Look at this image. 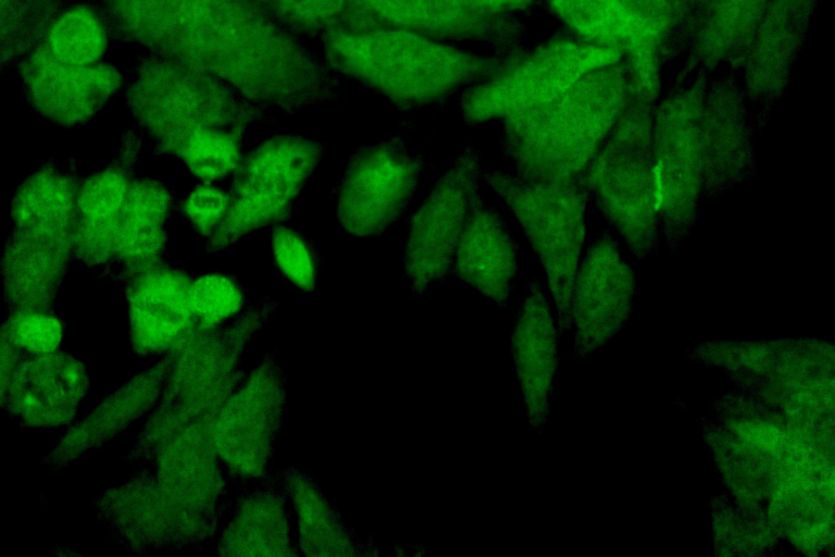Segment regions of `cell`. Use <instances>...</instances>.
Here are the masks:
<instances>
[{"instance_id": "cell-38", "label": "cell", "mask_w": 835, "mask_h": 557, "mask_svg": "<svg viewBox=\"0 0 835 557\" xmlns=\"http://www.w3.org/2000/svg\"><path fill=\"white\" fill-rule=\"evenodd\" d=\"M228 203V191L212 182H201L177 207L191 228L205 240L224 218Z\"/></svg>"}, {"instance_id": "cell-19", "label": "cell", "mask_w": 835, "mask_h": 557, "mask_svg": "<svg viewBox=\"0 0 835 557\" xmlns=\"http://www.w3.org/2000/svg\"><path fill=\"white\" fill-rule=\"evenodd\" d=\"M89 386L86 364L72 354L25 357L0 387L1 408L25 428H68Z\"/></svg>"}, {"instance_id": "cell-10", "label": "cell", "mask_w": 835, "mask_h": 557, "mask_svg": "<svg viewBox=\"0 0 835 557\" xmlns=\"http://www.w3.org/2000/svg\"><path fill=\"white\" fill-rule=\"evenodd\" d=\"M337 52L399 103L414 107L444 99L487 76L495 60L406 32L338 39Z\"/></svg>"}, {"instance_id": "cell-28", "label": "cell", "mask_w": 835, "mask_h": 557, "mask_svg": "<svg viewBox=\"0 0 835 557\" xmlns=\"http://www.w3.org/2000/svg\"><path fill=\"white\" fill-rule=\"evenodd\" d=\"M297 516L298 549L304 556H376L377 547L361 541L342 520L310 474L279 470Z\"/></svg>"}, {"instance_id": "cell-9", "label": "cell", "mask_w": 835, "mask_h": 557, "mask_svg": "<svg viewBox=\"0 0 835 557\" xmlns=\"http://www.w3.org/2000/svg\"><path fill=\"white\" fill-rule=\"evenodd\" d=\"M325 150L324 143L279 135L242 153L232 173L227 211L205 239V250H226L261 228L287 221Z\"/></svg>"}, {"instance_id": "cell-29", "label": "cell", "mask_w": 835, "mask_h": 557, "mask_svg": "<svg viewBox=\"0 0 835 557\" xmlns=\"http://www.w3.org/2000/svg\"><path fill=\"white\" fill-rule=\"evenodd\" d=\"M390 21L450 34L461 38L506 35V21L471 0H367Z\"/></svg>"}, {"instance_id": "cell-3", "label": "cell", "mask_w": 835, "mask_h": 557, "mask_svg": "<svg viewBox=\"0 0 835 557\" xmlns=\"http://www.w3.org/2000/svg\"><path fill=\"white\" fill-rule=\"evenodd\" d=\"M628 94L627 75L618 63L590 72L553 98L504 117L501 152L522 178L572 180L590 162Z\"/></svg>"}, {"instance_id": "cell-6", "label": "cell", "mask_w": 835, "mask_h": 557, "mask_svg": "<svg viewBox=\"0 0 835 557\" xmlns=\"http://www.w3.org/2000/svg\"><path fill=\"white\" fill-rule=\"evenodd\" d=\"M275 308L270 297L258 300L226 324L199 333L179 350L161 396L127 455L128 462H149L176 434L223 405L247 373L241 368L245 348Z\"/></svg>"}, {"instance_id": "cell-33", "label": "cell", "mask_w": 835, "mask_h": 557, "mask_svg": "<svg viewBox=\"0 0 835 557\" xmlns=\"http://www.w3.org/2000/svg\"><path fill=\"white\" fill-rule=\"evenodd\" d=\"M1 70H15L41 46L70 0H0Z\"/></svg>"}, {"instance_id": "cell-24", "label": "cell", "mask_w": 835, "mask_h": 557, "mask_svg": "<svg viewBox=\"0 0 835 557\" xmlns=\"http://www.w3.org/2000/svg\"><path fill=\"white\" fill-rule=\"evenodd\" d=\"M519 245L502 214L479 193L457 247L451 275L506 308L519 277Z\"/></svg>"}, {"instance_id": "cell-37", "label": "cell", "mask_w": 835, "mask_h": 557, "mask_svg": "<svg viewBox=\"0 0 835 557\" xmlns=\"http://www.w3.org/2000/svg\"><path fill=\"white\" fill-rule=\"evenodd\" d=\"M272 256L279 272L302 290L312 292L322 267V257L313 243L283 224L272 230Z\"/></svg>"}, {"instance_id": "cell-21", "label": "cell", "mask_w": 835, "mask_h": 557, "mask_svg": "<svg viewBox=\"0 0 835 557\" xmlns=\"http://www.w3.org/2000/svg\"><path fill=\"white\" fill-rule=\"evenodd\" d=\"M756 133L736 84L723 81L707 88L701 123L702 199L723 196L758 176Z\"/></svg>"}, {"instance_id": "cell-16", "label": "cell", "mask_w": 835, "mask_h": 557, "mask_svg": "<svg viewBox=\"0 0 835 557\" xmlns=\"http://www.w3.org/2000/svg\"><path fill=\"white\" fill-rule=\"evenodd\" d=\"M635 296V271L616 239L608 231L601 232L588 244L574 277L571 359L583 360L616 335L631 317Z\"/></svg>"}, {"instance_id": "cell-7", "label": "cell", "mask_w": 835, "mask_h": 557, "mask_svg": "<svg viewBox=\"0 0 835 557\" xmlns=\"http://www.w3.org/2000/svg\"><path fill=\"white\" fill-rule=\"evenodd\" d=\"M656 102L630 90L618 120L578 174L588 201L639 260L657 253L661 240L653 154Z\"/></svg>"}, {"instance_id": "cell-35", "label": "cell", "mask_w": 835, "mask_h": 557, "mask_svg": "<svg viewBox=\"0 0 835 557\" xmlns=\"http://www.w3.org/2000/svg\"><path fill=\"white\" fill-rule=\"evenodd\" d=\"M189 299L202 331L226 324L246 308L241 283L235 276L224 273H208L192 280Z\"/></svg>"}, {"instance_id": "cell-20", "label": "cell", "mask_w": 835, "mask_h": 557, "mask_svg": "<svg viewBox=\"0 0 835 557\" xmlns=\"http://www.w3.org/2000/svg\"><path fill=\"white\" fill-rule=\"evenodd\" d=\"M142 138L134 129L121 134L108 163L82 178L76 199L75 258L91 270L107 271L119 221L125 208Z\"/></svg>"}, {"instance_id": "cell-27", "label": "cell", "mask_w": 835, "mask_h": 557, "mask_svg": "<svg viewBox=\"0 0 835 557\" xmlns=\"http://www.w3.org/2000/svg\"><path fill=\"white\" fill-rule=\"evenodd\" d=\"M288 493L279 471L242 492L217 542L220 556H297Z\"/></svg>"}, {"instance_id": "cell-32", "label": "cell", "mask_w": 835, "mask_h": 557, "mask_svg": "<svg viewBox=\"0 0 835 557\" xmlns=\"http://www.w3.org/2000/svg\"><path fill=\"white\" fill-rule=\"evenodd\" d=\"M110 40L98 2L79 1L71 3L57 18L45 42L59 61L85 66L100 62Z\"/></svg>"}, {"instance_id": "cell-1", "label": "cell", "mask_w": 835, "mask_h": 557, "mask_svg": "<svg viewBox=\"0 0 835 557\" xmlns=\"http://www.w3.org/2000/svg\"><path fill=\"white\" fill-rule=\"evenodd\" d=\"M217 411L198 418L129 479L95 499L96 516L121 545L136 552L176 549L214 537L229 481L212 440Z\"/></svg>"}, {"instance_id": "cell-25", "label": "cell", "mask_w": 835, "mask_h": 557, "mask_svg": "<svg viewBox=\"0 0 835 557\" xmlns=\"http://www.w3.org/2000/svg\"><path fill=\"white\" fill-rule=\"evenodd\" d=\"M814 0H769L750 45L746 88L762 110L756 116L761 134L774 102L783 95L792 63L808 28Z\"/></svg>"}, {"instance_id": "cell-36", "label": "cell", "mask_w": 835, "mask_h": 557, "mask_svg": "<svg viewBox=\"0 0 835 557\" xmlns=\"http://www.w3.org/2000/svg\"><path fill=\"white\" fill-rule=\"evenodd\" d=\"M66 334L65 322L54 312H8L1 326V341L23 358L59 351Z\"/></svg>"}, {"instance_id": "cell-8", "label": "cell", "mask_w": 835, "mask_h": 557, "mask_svg": "<svg viewBox=\"0 0 835 557\" xmlns=\"http://www.w3.org/2000/svg\"><path fill=\"white\" fill-rule=\"evenodd\" d=\"M482 178L504 201L546 271L560 336L571 326V296L586 236L588 195L579 176L531 181L500 169Z\"/></svg>"}, {"instance_id": "cell-34", "label": "cell", "mask_w": 835, "mask_h": 557, "mask_svg": "<svg viewBox=\"0 0 835 557\" xmlns=\"http://www.w3.org/2000/svg\"><path fill=\"white\" fill-rule=\"evenodd\" d=\"M574 32L595 45L626 47L633 18L627 0H550Z\"/></svg>"}, {"instance_id": "cell-30", "label": "cell", "mask_w": 835, "mask_h": 557, "mask_svg": "<svg viewBox=\"0 0 835 557\" xmlns=\"http://www.w3.org/2000/svg\"><path fill=\"white\" fill-rule=\"evenodd\" d=\"M769 0H701L695 45L702 60H730L749 49Z\"/></svg>"}, {"instance_id": "cell-14", "label": "cell", "mask_w": 835, "mask_h": 557, "mask_svg": "<svg viewBox=\"0 0 835 557\" xmlns=\"http://www.w3.org/2000/svg\"><path fill=\"white\" fill-rule=\"evenodd\" d=\"M621 59L616 48L558 40L545 45L501 74L468 88L461 98L465 123L502 121L561 94L573 83Z\"/></svg>"}, {"instance_id": "cell-13", "label": "cell", "mask_w": 835, "mask_h": 557, "mask_svg": "<svg viewBox=\"0 0 835 557\" xmlns=\"http://www.w3.org/2000/svg\"><path fill=\"white\" fill-rule=\"evenodd\" d=\"M429 164L420 150L395 136L358 147L337 189V219L352 236L384 234L406 213Z\"/></svg>"}, {"instance_id": "cell-5", "label": "cell", "mask_w": 835, "mask_h": 557, "mask_svg": "<svg viewBox=\"0 0 835 557\" xmlns=\"http://www.w3.org/2000/svg\"><path fill=\"white\" fill-rule=\"evenodd\" d=\"M111 39L199 70L247 89L251 24L240 0H99Z\"/></svg>"}, {"instance_id": "cell-12", "label": "cell", "mask_w": 835, "mask_h": 557, "mask_svg": "<svg viewBox=\"0 0 835 557\" xmlns=\"http://www.w3.org/2000/svg\"><path fill=\"white\" fill-rule=\"evenodd\" d=\"M286 406V377L270 350L227 396L213 423V445L229 479L257 483L273 472Z\"/></svg>"}, {"instance_id": "cell-2", "label": "cell", "mask_w": 835, "mask_h": 557, "mask_svg": "<svg viewBox=\"0 0 835 557\" xmlns=\"http://www.w3.org/2000/svg\"><path fill=\"white\" fill-rule=\"evenodd\" d=\"M128 74L126 107L157 156L182 161L202 182L232 175L253 112L201 70L149 52Z\"/></svg>"}, {"instance_id": "cell-22", "label": "cell", "mask_w": 835, "mask_h": 557, "mask_svg": "<svg viewBox=\"0 0 835 557\" xmlns=\"http://www.w3.org/2000/svg\"><path fill=\"white\" fill-rule=\"evenodd\" d=\"M179 351L160 357L71 424L42 462L57 471L126 432L154 409Z\"/></svg>"}, {"instance_id": "cell-4", "label": "cell", "mask_w": 835, "mask_h": 557, "mask_svg": "<svg viewBox=\"0 0 835 557\" xmlns=\"http://www.w3.org/2000/svg\"><path fill=\"white\" fill-rule=\"evenodd\" d=\"M82 177L76 162L43 161L11 199V232L1 255L8 312H53L75 257L76 199Z\"/></svg>"}, {"instance_id": "cell-39", "label": "cell", "mask_w": 835, "mask_h": 557, "mask_svg": "<svg viewBox=\"0 0 835 557\" xmlns=\"http://www.w3.org/2000/svg\"><path fill=\"white\" fill-rule=\"evenodd\" d=\"M344 0H283L295 13L306 17H322L335 12Z\"/></svg>"}, {"instance_id": "cell-18", "label": "cell", "mask_w": 835, "mask_h": 557, "mask_svg": "<svg viewBox=\"0 0 835 557\" xmlns=\"http://www.w3.org/2000/svg\"><path fill=\"white\" fill-rule=\"evenodd\" d=\"M129 313V341L140 357L179 351L199 333L189 292V272L155 261L124 282Z\"/></svg>"}, {"instance_id": "cell-17", "label": "cell", "mask_w": 835, "mask_h": 557, "mask_svg": "<svg viewBox=\"0 0 835 557\" xmlns=\"http://www.w3.org/2000/svg\"><path fill=\"white\" fill-rule=\"evenodd\" d=\"M28 104L61 127H77L101 114L125 88L127 76L113 64L73 65L52 55L46 42L15 69Z\"/></svg>"}, {"instance_id": "cell-15", "label": "cell", "mask_w": 835, "mask_h": 557, "mask_svg": "<svg viewBox=\"0 0 835 557\" xmlns=\"http://www.w3.org/2000/svg\"><path fill=\"white\" fill-rule=\"evenodd\" d=\"M482 154L468 145L438 177L411 215L403 250V274L414 297L450 275L472 200L482 178Z\"/></svg>"}, {"instance_id": "cell-31", "label": "cell", "mask_w": 835, "mask_h": 557, "mask_svg": "<svg viewBox=\"0 0 835 557\" xmlns=\"http://www.w3.org/2000/svg\"><path fill=\"white\" fill-rule=\"evenodd\" d=\"M633 26L626 49L632 71L630 86L635 92L657 100L661 94L659 47L670 23L666 0H627Z\"/></svg>"}, {"instance_id": "cell-23", "label": "cell", "mask_w": 835, "mask_h": 557, "mask_svg": "<svg viewBox=\"0 0 835 557\" xmlns=\"http://www.w3.org/2000/svg\"><path fill=\"white\" fill-rule=\"evenodd\" d=\"M527 292L513 320L510 349L528 424L543 433L552 411L560 334L543 282L534 277Z\"/></svg>"}, {"instance_id": "cell-11", "label": "cell", "mask_w": 835, "mask_h": 557, "mask_svg": "<svg viewBox=\"0 0 835 557\" xmlns=\"http://www.w3.org/2000/svg\"><path fill=\"white\" fill-rule=\"evenodd\" d=\"M707 84L697 81L655 103L656 201L661 239L678 248L700 216L702 199L701 123Z\"/></svg>"}, {"instance_id": "cell-40", "label": "cell", "mask_w": 835, "mask_h": 557, "mask_svg": "<svg viewBox=\"0 0 835 557\" xmlns=\"http://www.w3.org/2000/svg\"><path fill=\"white\" fill-rule=\"evenodd\" d=\"M479 8L488 12L503 10H523L531 5L533 0H471Z\"/></svg>"}, {"instance_id": "cell-26", "label": "cell", "mask_w": 835, "mask_h": 557, "mask_svg": "<svg viewBox=\"0 0 835 557\" xmlns=\"http://www.w3.org/2000/svg\"><path fill=\"white\" fill-rule=\"evenodd\" d=\"M173 189L157 178L136 177L116 228L105 277L125 281L163 259L167 221L176 208Z\"/></svg>"}]
</instances>
